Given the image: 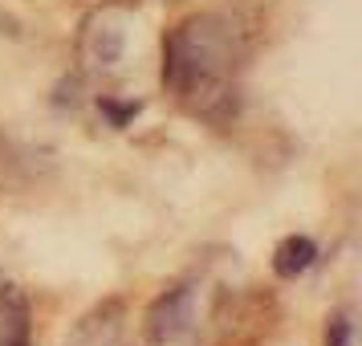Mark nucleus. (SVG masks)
Instances as JSON below:
<instances>
[{
	"instance_id": "obj_1",
	"label": "nucleus",
	"mask_w": 362,
	"mask_h": 346,
	"mask_svg": "<svg viewBox=\"0 0 362 346\" xmlns=\"http://www.w3.org/2000/svg\"><path fill=\"white\" fill-rule=\"evenodd\" d=\"M240 33L216 13L180 21L163 37V86L187 115L224 122L236 110Z\"/></svg>"
},
{
	"instance_id": "obj_2",
	"label": "nucleus",
	"mask_w": 362,
	"mask_h": 346,
	"mask_svg": "<svg viewBox=\"0 0 362 346\" xmlns=\"http://www.w3.org/2000/svg\"><path fill=\"white\" fill-rule=\"evenodd\" d=\"M220 318L224 297L208 285V277H183L151 301L143 318L147 346H208V338L228 330V322Z\"/></svg>"
},
{
	"instance_id": "obj_3",
	"label": "nucleus",
	"mask_w": 362,
	"mask_h": 346,
	"mask_svg": "<svg viewBox=\"0 0 362 346\" xmlns=\"http://www.w3.org/2000/svg\"><path fill=\"white\" fill-rule=\"evenodd\" d=\"M131 41V8L127 4H102L82 21L78 33V69L86 78H102L122 62Z\"/></svg>"
},
{
	"instance_id": "obj_4",
	"label": "nucleus",
	"mask_w": 362,
	"mask_h": 346,
	"mask_svg": "<svg viewBox=\"0 0 362 346\" xmlns=\"http://www.w3.org/2000/svg\"><path fill=\"white\" fill-rule=\"evenodd\" d=\"M66 346H127V322H122V306L106 301L94 313H86L66 338Z\"/></svg>"
},
{
	"instance_id": "obj_5",
	"label": "nucleus",
	"mask_w": 362,
	"mask_h": 346,
	"mask_svg": "<svg viewBox=\"0 0 362 346\" xmlns=\"http://www.w3.org/2000/svg\"><path fill=\"white\" fill-rule=\"evenodd\" d=\"M0 346H33L29 301L17 285H0Z\"/></svg>"
},
{
	"instance_id": "obj_6",
	"label": "nucleus",
	"mask_w": 362,
	"mask_h": 346,
	"mask_svg": "<svg viewBox=\"0 0 362 346\" xmlns=\"http://www.w3.org/2000/svg\"><path fill=\"white\" fill-rule=\"evenodd\" d=\"M317 257V245H313L310 236H285L273 253V269H277L281 277H297V273H305Z\"/></svg>"
},
{
	"instance_id": "obj_7",
	"label": "nucleus",
	"mask_w": 362,
	"mask_h": 346,
	"mask_svg": "<svg viewBox=\"0 0 362 346\" xmlns=\"http://www.w3.org/2000/svg\"><path fill=\"white\" fill-rule=\"evenodd\" d=\"M326 346H350V318H346V313L329 318V326H326Z\"/></svg>"
}]
</instances>
